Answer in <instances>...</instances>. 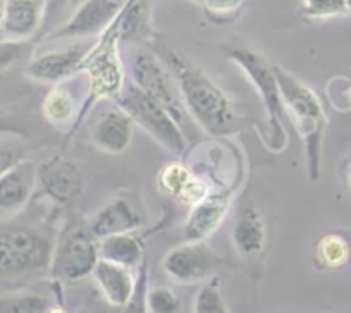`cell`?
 Segmentation results:
<instances>
[{
    "label": "cell",
    "instance_id": "1",
    "mask_svg": "<svg viewBox=\"0 0 351 313\" xmlns=\"http://www.w3.org/2000/svg\"><path fill=\"white\" fill-rule=\"evenodd\" d=\"M154 50L174 76L181 99L191 119L214 138L232 136L239 131V119L231 99L191 59L167 45Z\"/></svg>",
    "mask_w": 351,
    "mask_h": 313
},
{
    "label": "cell",
    "instance_id": "2",
    "mask_svg": "<svg viewBox=\"0 0 351 313\" xmlns=\"http://www.w3.org/2000/svg\"><path fill=\"white\" fill-rule=\"evenodd\" d=\"M56 248L52 229L38 222L0 224V284L19 286L50 271Z\"/></svg>",
    "mask_w": 351,
    "mask_h": 313
},
{
    "label": "cell",
    "instance_id": "3",
    "mask_svg": "<svg viewBox=\"0 0 351 313\" xmlns=\"http://www.w3.org/2000/svg\"><path fill=\"white\" fill-rule=\"evenodd\" d=\"M222 52L243 71L262 99L263 110H265V126L262 131L263 143L274 153H281L288 147V127H286L288 114L274 73V64L246 45L229 43L222 47Z\"/></svg>",
    "mask_w": 351,
    "mask_h": 313
},
{
    "label": "cell",
    "instance_id": "4",
    "mask_svg": "<svg viewBox=\"0 0 351 313\" xmlns=\"http://www.w3.org/2000/svg\"><path fill=\"white\" fill-rule=\"evenodd\" d=\"M274 73L281 90L288 119L295 124L300 138L305 147L306 173L310 181L320 177V164H322V143L327 127V117L317 93L293 76L285 67L274 64Z\"/></svg>",
    "mask_w": 351,
    "mask_h": 313
},
{
    "label": "cell",
    "instance_id": "5",
    "mask_svg": "<svg viewBox=\"0 0 351 313\" xmlns=\"http://www.w3.org/2000/svg\"><path fill=\"white\" fill-rule=\"evenodd\" d=\"M124 73H126V64L121 55L119 12H117L114 21L97 36L92 49L88 50L81 64V74L86 77L88 92L81 107L77 124L97 103L102 100H116L121 95L126 86Z\"/></svg>",
    "mask_w": 351,
    "mask_h": 313
},
{
    "label": "cell",
    "instance_id": "6",
    "mask_svg": "<svg viewBox=\"0 0 351 313\" xmlns=\"http://www.w3.org/2000/svg\"><path fill=\"white\" fill-rule=\"evenodd\" d=\"M130 73L134 85L143 90L155 102L160 103L178 121L186 138L188 131L190 134L197 133L198 126L184 107L174 76L154 50L141 49V47L133 50L130 57Z\"/></svg>",
    "mask_w": 351,
    "mask_h": 313
},
{
    "label": "cell",
    "instance_id": "7",
    "mask_svg": "<svg viewBox=\"0 0 351 313\" xmlns=\"http://www.w3.org/2000/svg\"><path fill=\"white\" fill-rule=\"evenodd\" d=\"M116 102L130 114L136 126L147 131L165 150L174 155H183L186 151L188 138L178 121L134 83L124 86Z\"/></svg>",
    "mask_w": 351,
    "mask_h": 313
},
{
    "label": "cell",
    "instance_id": "8",
    "mask_svg": "<svg viewBox=\"0 0 351 313\" xmlns=\"http://www.w3.org/2000/svg\"><path fill=\"white\" fill-rule=\"evenodd\" d=\"M99 260V240L90 232L88 225H73L57 240L50 272L64 281H81L93 274Z\"/></svg>",
    "mask_w": 351,
    "mask_h": 313
},
{
    "label": "cell",
    "instance_id": "9",
    "mask_svg": "<svg viewBox=\"0 0 351 313\" xmlns=\"http://www.w3.org/2000/svg\"><path fill=\"white\" fill-rule=\"evenodd\" d=\"M90 140L100 151L121 155L130 148L134 134V121L130 114L114 100H102L92 110Z\"/></svg>",
    "mask_w": 351,
    "mask_h": 313
},
{
    "label": "cell",
    "instance_id": "10",
    "mask_svg": "<svg viewBox=\"0 0 351 313\" xmlns=\"http://www.w3.org/2000/svg\"><path fill=\"white\" fill-rule=\"evenodd\" d=\"M217 255L205 241H186L164 257L162 267L172 281L195 284L207 279L217 267Z\"/></svg>",
    "mask_w": 351,
    "mask_h": 313
},
{
    "label": "cell",
    "instance_id": "11",
    "mask_svg": "<svg viewBox=\"0 0 351 313\" xmlns=\"http://www.w3.org/2000/svg\"><path fill=\"white\" fill-rule=\"evenodd\" d=\"M121 5L123 4L117 0H83L62 26L47 35V40H84L99 36L114 21Z\"/></svg>",
    "mask_w": 351,
    "mask_h": 313
},
{
    "label": "cell",
    "instance_id": "12",
    "mask_svg": "<svg viewBox=\"0 0 351 313\" xmlns=\"http://www.w3.org/2000/svg\"><path fill=\"white\" fill-rule=\"evenodd\" d=\"M93 43L80 42L67 49L49 50L33 57L26 66V76L38 83L59 85L81 73V64Z\"/></svg>",
    "mask_w": 351,
    "mask_h": 313
},
{
    "label": "cell",
    "instance_id": "13",
    "mask_svg": "<svg viewBox=\"0 0 351 313\" xmlns=\"http://www.w3.org/2000/svg\"><path fill=\"white\" fill-rule=\"evenodd\" d=\"M36 184L56 203H67L83 191V173L73 160L53 155L36 166Z\"/></svg>",
    "mask_w": 351,
    "mask_h": 313
},
{
    "label": "cell",
    "instance_id": "14",
    "mask_svg": "<svg viewBox=\"0 0 351 313\" xmlns=\"http://www.w3.org/2000/svg\"><path fill=\"white\" fill-rule=\"evenodd\" d=\"M47 0H2L0 32L5 38L28 40L43 28Z\"/></svg>",
    "mask_w": 351,
    "mask_h": 313
},
{
    "label": "cell",
    "instance_id": "15",
    "mask_svg": "<svg viewBox=\"0 0 351 313\" xmlns=\"http://www.w3.org/2000/svg\"><path fill=\"white\" fill-rule=\"evenodd\" d=\"M231 198V191H219V193H210L207 198L193 205L184 224V240L207 241V238H210L224 222Z\"/></svg>",
    "mask_w": 351,
    "mask_h": 313
},
{
    "label": "cell",
    "instance_id": "16",
    "mask_svg": "<svg viewBox=\"0 0 351 313\" xmlns=\"http://www.w3.org/2000/svg\"><path fill=\"white\" fill-rule=\"evenodd\" d=\"M158 188L169 197L183 203L197 205L204 198L212 193V186L208 179H205L200 174H195L190 167L183 166L180 162H172L165 166L158 174Z\"/></svg>",
    "mask_w": 351,
    "mask_h": 313
},
{
    "label": "cell",
    "instance_id": "17",
    "mask_svg": "<svg viewBox=\"0 0 351 313\" xmlns=\"http://www.w3.org/2000/svg\"><path fill=\"white\" fill-rule=\"evenodd\" d=\"M145 218L136 207L126 198L119 197L100 208L92 217L88 229L97 240L114 236V234H124V232H134L143 225Z\"/></svg>",
    "mask_w": 351,
    "mask_h": 313
},
{
    "label": "cell",
    "instance_id": "18",
    "mask_svg": "<svg viewBox=\"0 0 351 313\" xmlns=\"http://www.w3.org/2000/svg\"><path fill=\"white\" fill-rule=\"evenodd\" d=\"M36 186V166L25 160L0 177V212L18 214L28 205Z\"/></svg>",
    "mask_w": 351,
    "mask_h": 313
},
{
    "label": "cell",
    "instance_id": "19",
    "mask_svg": "<svg viewBox=\"0 0 351 313\" xmlns=\"http://www.w3.org/2000/svg\"><path fill=\"white\" fill-rule=\"evenodd\" d=\"M232 245L243 257H255L265 245V222L256 205L245 203L236 214L231 231Z\"/></svg>",
    "mask_w": 351,
    "mask_h": 313
},
{
    "label": "cell",
    "instance_id": "20",
    "mask_svg": "<svg viewBox=\"0 0 351 313\" xmlns=\"http://www.w3.org/2000/svg\"><path fill=\"white\" fill-rule=\"evenodd\" d=\"M84 100H80L73 88L69 86V79L59 85H53L52 90L47 93L42 103L43 117L50 126L59 131L76 129L77 119H80L81 107Z\"/></svg>",
    "mask_w": 351,
    "mask_h": 313
},
{
    "label": "cell",
    "instance_id": "21",
    "mask_svg": "<svg viewBox=\"0 0 351 313\" xmlns=\"http://www.w3.org/2000/svg\"><path fill=\"white\" fill-rule=\"evenodd\" d=\"M92 275L102 295L112 306H126L133 299L134 277L131 268L100 258Z\"/></svg>",
    "mask_w": 351,
    "mask_h": 313
},
{
    "label": "cell",
    "instance_id": "22",
    "mask_svg": "<svg viewBox=\"0 0 351 313\" xmlns=\"http://www.w3.org/2000/svg\"><path fill=\"white\" fill-rule=\"evenodd\" d=\"M99 255L102 260L114 262L128 268L136 267L143 257V245L134 232L114 234L99 240Z\"/></svg>",
    "mask_w": 351,
    "mask_h": 313
},
{
    "label": "cell",
    "instance_id": "23",
    "mask_svg": "<svg viewBox=\"0 0 351 313\" xmlns=\"http://www.w3.org/2000/svg\"><path fill=\"white\" fill-rule=\"evenodd\" d=\"M350 257V245L339 234H327L317 243L315 260L322 268H341L348 264Z\"/></svg>",
    "mask_w": 351,
    "mask_h": 313
},
{
    "label": "cell",
    "instance_id": "24",
    "mask_svg": "<svg viewBox=\"0 0 351 313\" xmlns=\"http://www.w3.org/2000/svg\"><path fill=\"white\" fill-rule=\"evenodd\" d=\"M28 160V143L16 131H0V177Z\"/></svg>",
    "mask_w": 351,
    "mask_h": 313
},
{
    "label": "cell",
    "instance_id": "25",
    "mask_svg": "<svg viewBox=\"0 0 351 313\" xmlns=\"http://www.w3.org/2000/svg\"><path fill=\"white\" fill-rule=\"evenodd\" d=\"M193 313H229L226 299L224 296H222L221 288H219L217 282H207V284L197 292Z\"/></svg>",
    "mask_w": 351,
    "mask_h": 313
},
{
    "label": "cell",
    "instance_id": "26",
    "mask_svg": "<svg viewBox=\"0 0 351 313\" xmlns=\"http://www.w3.org/2000/svg\"><path fill=\"white\" fill-rule=\"evenodd\" d=\"M205 14L215 25L231 23L241 12L245 0H202Z\"/></svg>",
    "mask_w": 351,
    "mask_h": 313
},
{
    "label": "cell",
    "instance_id": "27",
    "mask_svg": "<svg viewBox=\"0 0 351 313\" xmlns=\"http://www.w3.org/2000/svg\"><path fill=\"white\" fill-rule=\"evenodd\" d=\"M303 14L308 19H330L348 14L346 0H302Z\"/></svg>",
    "mask_w": 351,
    "mask_h": 313
},
{
    "label": "cell",
    "instance_id": "28",
    "mask_svg": "<svg viewBox=\"0 0 351 313\" xmlns=\"http://www.w3.org/2000/svg\"><path fill=\"white\" fill-rule=\"evenodd\" d=\"M147 306L150 313H178L181 299L169 288H152L147 295Z\"/></svg>",
    "mask_w": 351,
    "mask_h": 313
},
{
    "label": "cell",
    "instance_id": "29",
    "mask_svg": "<svg viewBox=\"0 0 351 313\" xmlns=\"http://www.w3.org/2000/svg\"><path fill=\"white\" fill-rule=\"evenodd\" d=\"M26 49H28L26 40H0V73H4L16 62H19L26 53Z\"/></svg>",
    "mask_w": 351,
    "mask_h": 313
},
{
    "label": "cell",
    "instance_id": "30",
    "mask_svg": "<svg viewBox=\"0 0 351 313\" xmlns=\"http://www.w3.org/2000/svg\"><path fill=\"white\" fill-rule=\"evenodd\" d=\"M45 301L36 296H26L5 303V313H45Z\"/></svg>",
    "mask_w": 351,
    "mask_h": 313
},
{
    "label": "cell",
    "instance_id": "31",
    "mask_svg": "<svg viewBox=\"0 0 351 313\" xmlns=\"http://www.w3.org/2000/svg\"><path fill=\"white\" fill-rule=\"evenodd\" d=\"M71 2H73V0H47L45 21H43V26H45V23H49L50 19L56 18V16H59L60 12L66 11V9L71 5Z\"/></svg>",
    "mask_w": 351,
    "mask_h": 313
},
{
    "label": "cell",
    "instance_id": "32",
    "mask_svg": "<svg viewBox=\"0 0 351 313\" xmlns=\"http://www.w3.org/2000/svg\"><path fill=\"white\" fill-rule=\"evenodd\" d=\"M346 179H348V186H350V190H351V162H350V166H348V171H346Z\"/></svg>",
    "mask_w": 351,
    "mask_h": 313
},
{
    "label": "cell",
    "instance_id": "33",
    "mask_svg": "<svg viewBox=\"0 0 351 313\" xmlns=\"http://www.w3.org/2000/svg\"><path fill=\"white\" fill-rule=\"evenodd\" d=\"M346 5H348V12H351V0H346Z\"/></svg>",
    "mask_w": 351,
    "mask_h": 313
},
{
    "label": "cell",
    "instance_id": "34",
    "mask_svg": "<svg viewBox=\"0 0 351 313\" xmlns=\"http://www.w3.org/2000/svg\"><path fill=\"white\" fill-rule=\"evenodd\" d=\"M348 99H350V103H351V88H350V92H348Z\"/></svg>",
    "mask_w": 351,
    "mask_h": 313
},
{
    "label": "cell",
    "instance_id": "35",
    "mask_svg": "<svg viewBox=\"0 0 351 313\" xmlns=\"http://www.w3.org/2000/svg\"><path fill=\"white\" fill-rule=\"evenodd\" d=\"M197 2H202V0H197Z\"/></svg>",
    "mask_w": 351,
    "mask_h": 313
},
{
    "label": "cell",
    "instance_id": "36",
    "mask_svg": "<svg viewBox=\"0 0 351 313\" xmlns=\"http://www.w3.org/2000/svg\"><path fill=\"white\" fill-rule=\"evenodd\" d=\"M0 2H2V0H0Z\"/></svg>",
    "mask_w": 351,
    "mask_h": 313
}]
</instances>
